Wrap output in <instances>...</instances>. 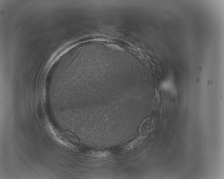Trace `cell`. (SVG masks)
Wrapping results in <instances>:
<instances>
[{"instance_id": "obj_1", "label": "cell", "mask_w": 224, "mask_h": 179, "mask_svg": "<svg viewBox=\"0 0 224 179\" xmlns=\"http://www.w3.org/2000/svg\"><path fill=\"white\" fill-rule=\"evenodd\" d=\"M162 86L165 90L171 92H175V89L173 84L169 80L163 82Z\"/></svg>"}, {"instance_id": "obj_2", "label": "cell", "mask_w": 224, "mask_h": 179, "mask_svg": "<svg viewBox=\"0 0 224 179\" xmlns=\"http://www.w3.org/2000/svg\"><path fill=\"white\" fill-rule=\"evenodd\" d=\"M92 155L93 156L97 157H104L109 156L111 155L109 151H97L92 153Z\"/></svg>"}]
</instances>
